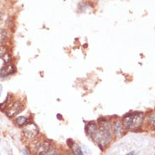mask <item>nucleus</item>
I'll list each match as a JSON object with an SVG mask.
<instances>
[{"instance_id": "13", "label": "nucleus", "mask_w": 155, "mask_h": 155, "mask_svg": "<svg viewBox=\"0 0 155 155\" xmlns=\"http://www.w3.org/2000/svg\"><path fill=\"white\" fill-rule=\"evenodd\" d=\"M8 53L7 48L3 46H0V58H3V57Z\"/></svg>"}, {"instance_id": "5", "label": "nucleus", "mask_w": 155, "mask_h": 155, "mask_svg": "<svg viewBox=\"0 0 155 155\" xmlns=\"http://www.w3.org/2000/svg\"><path fill=\"white\" fill-rule=\"evenodd\" d=\"M51 147L52 144L49 141L47 140L40 141L35 145L34 152L35 155H44Z\"/></svg>"}, {"instance_id": "3", "label": "nucleus", "mask_w": 155, "mask_h": 155, "mask_svg": "<svg viewBox=\"0 0 155 155\" xmlns=\"http://www.w3.org/2000/svg\"><path fill=\"white\" fill-rule=\"evenodd\" d=\"M23 109H24V104L19 100H16L7 106V108L5 109V114L9 118H13L16 116L19 113L22 111Z\"/></svg>"}, {"instance_id": "1", "label": "nucleus", "mask_w": 155, "mask_h": 155, "mask_svg": "<svg viewBox=\"0 0 155 155\" xmlns=\"http://www.w3.org/2000/svg\"><path fill=\"white\" fill-rule=\"evenodd\" d=\"M113 131L111 121L105 118H100L98 121V131L92 139L96 143V144L103 149L112 140Z\"/></svg>"}, {"instance_id": "16", "label": "nucleus", "mask_w": 155, "mask_h": 155, "mask_svg": "<svg viewBox=\"0 0 155 155\" xmlns=\"http://www.w3.org/2000/svg\"><path fill=\"white\" fill-rule=\"evenodd\" d=\"M23 155H30L29 154V152L27 151V149L25 148L24 150H23Z\"/></svg>"}, {"instance_id": "7", "label": "nucleus", "mask_w": 155, "mask_h": 155, "mask_svg": "<svg viewBox=\"0 0 155 155\" xmlns=\"http://www.w3.org/2000/svg\"><path fill=\"white\" fill-rule=\"evenodd\" d=\"M97 131H98V126H97V124L95 122L91 121V122H89L88 124H86V126H85V132L90 138H92L95 136V134L97 132Z\"/></svg>"}, {"instance_id": "4", "label": "nucleus", "mask_w": 155, "mask_h": 155, "mask_svg": "<svg viewBox=\"0 0 155 155\" xmlns=\"http://www.w3.org/2000/svg\"><path fill=\"white\" fill-rule=\"evenodd\" d=\"M39 132V129L35 123H29L25 126L23 129V134L27 139H34Z\"/></svg>"}, {"instance_id": "9", "label": "nucleus", "mask_w": 155, "mask_h": 155, "mask_svg": "<svg viewBox=\"0 0 155 155\" xmlns=\"http://www.w3.org/2000/svg\"><path fill=\"white\" fill-rule=\"evenodd\" d=\"M69 146L73 155H84L83 154V152H82L81 147L78 146L77 143H75L73 141L71 140V143L69 144Z\"/></svg>"}, {"instance_id": "12", "label": "nucleus", "mask_w": 155, "mask_h": 155, "mask_svg": "<svg viewBox=\"0 0 155 155\" xmlns=\"http://www.w3.org/2000/svg\"><path fill=\"white\" fill-rule=\"evenodd\" d=\"M44 155H62L61 154V153L58 151V150H57V149H55V148H52L51 147L46 154Z\"/></svg>"}, {"instance_id": "18", "label": "nucleus", "mask_w": 155, "mask_h": 155, "mask_svg": "<svg viewBox=\"0 0 155 155\" xmlns=\"http://www.w3.org/2000/svg\"><path fill=\"white\" fill-rule=\"evenodd\" d=\"M133 154H134V153H133V152H130L129 154H127V155H133Z\"/></svg>"}, {"instance_id": "10", "label": "nucleus", "mask_w": 155, "mask_h": 155, "mask_svg": "<svg viewBox=\"0 0 155 155\" xmlns=\"http://www.w3.org/2000/svg\"><path fill=\"white\" fill-rule=\"evenodd\" d=\"M29 120L25 116H19L15 119V123L18 127H25L28 124Z\"/></svg>"}, {"instance_id": "6", "label": "nucleus", "mask_w": 155, "mask_h": 155, "mask_svg": "<svg viewBox=\"0 0 155 155\" xmlns=\"http://www.w3.org/2000/svg\"><path fill=\"white\" fill-rule=\"evenodd\" d=\"M16 72V69L13 64H6L0 69V78H4L6 77H9L10 75L14 74Z\"/></svg>"}, {"instance_id": "14", "label": "nucleus", "mask_w": 155, "mask_h": 155, "mask_svg": "<svg viewBox=\"0 0 155 155\" xmlns=\"http://www.w3.org/2000/svg\"><path fill=\"white\" fill-rule=\"evenodd\" d=\"M147 121L150 125H153L154 127L155 126V114H151L148 117H147Z\"/></svg>"}, {"instance_id": "11", "label": "nucleus", "mask_w": 155, "mask_h": 155, "mask_svg": "<svg viewBox=\"0 0 155 155\" xmlns=\"http://www.w3.org/2000/svg\"><path fill=\"white\" fill-rule=\"evenodd\" d=\"M8 37V33L5 30L0 29V44L3 43Z\"/></svg>"}, {"instance_id": "17", "label": "nucleus", "mask_w": 155, "mask_h": 155, "mask_svg": "<svg viewBox=\"0 0 155 155\" xmlns=\"http://www.w3.org/2000/svg\"><path fill=\"white\" fill-rule=\"evenodd\" d=\"M2 19H3V15H2V13L0 12V23L2 22Z\"/></svg>"}, {"instance_id": "8", "label": "nucleus", "mask_w": 155, "mask_h": 155, "mask_svg": "<svg viewBox=\"0 0 155 155\" xmlns=\"http://www.w3.org/2000/svg\"><path fill=\"white\" fill-rule=\"evenodd\" d=\"M114 128V132L116 134V137L117 138H121L123 135V124L122 121H116L114 123L113 126Z\"/></svg>"}, {"instance_id": "2", "label": "nucleus", "mask_w": 155, "mask_h": 155, "mask_svg": "<svg viewBox=\"0 0 155 155\" xmlns=\"http://www.w3.org/2000/svg\"><path fill=\"white\" fill-rule=\"evenodd\" d=\"M144 121V113L136 111L127 114L122 120L124 129L129 131H137L140 129Z\"/></svg>"}, {"instance_id": "19", "label": "nucleus", "mask_w": 155, "mask_h": 155, "mask_svg": "<svg viewBox=\"0 0 155 155\" xmlns=\"http://www.w3.org/2000/svg\"><path fill=\"white\" fill-rule=\"evenodd\" d=\"M2 89H2V86L0 85V95H1V93H2Z\"/></svg>"}, {"instance_id": "15", "label": "nucleus", "mask_w": 155, "mask_h": 155, "mask_svg": "<svg viewBox=\"0 0 155 155\" xmlns=\"http://www.w3.org/2000/svg\"><path fill=\"white\" fill-rule=\"evenodd\" d=\"M81 149H82V152H83V154L84 155H91V152L89 151V149L86 146H82L81 147Z\"/></svg>"}, {"instance_id": "20", "label": "nucleus", "mask_w": 155, "mask_h": 155, "mask_svg": "<svg viewBox=\"0 0 155 155\" xmlns=\"http://www.w3.org/2000/svg\"><path fill=\"white\" fill-rule=\"evenodd\" d=\"M154 129H155V126H154Z\"/></svg>"}]
</instances>
